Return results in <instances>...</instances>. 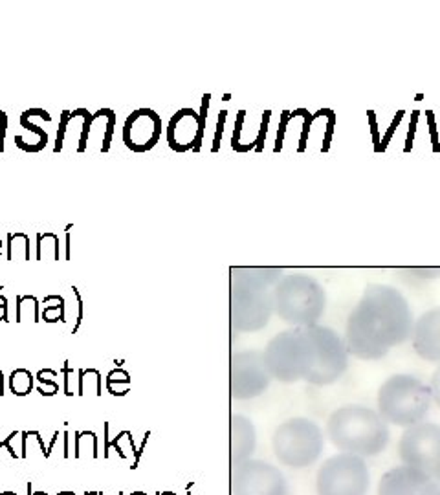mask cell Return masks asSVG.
<instances>
[{
	"label": "cell",
	"mask_w": 440,
	"mask_h": 495,
	"mask_svg": "<svg viewBox=\"0 0 440 495\" xmlns=\"http://www.w3.org/2000/svg\"><path fill=\"white\" fill-rule=\"evenodd\" d=\"M411 304L400 290L389 285H369L349 314L345 347L358 360H382L393 347L411 338Z\"/></svg>",
	"instance_id": "cell-1"
},
{
	"label": "cell",
	"mask_w": 440,
	"mask_h": 495,
	"mask_svg": "<svg viewBox=\"0 0 440 495\" xmlns=\"http://www.w3.org/2000/svg\"><path fill=\"white\" fill-rule=\"evenodd\" d=\"M327 437L341 453L376 457L387 448L389 424L365 405H341L327 418Z\"/></svg>",
	"instance_id": "cell-2"
},
{
	"label": "cell",
	"mask_w": 440,
	"mask_h": 495,
	"mask_svg": "<svg viewBox=\"0 0 440 495\" xmlns=\"http://www.w3.org/2000/svg\"><path fill=\"white\" fill-rule=\"evenodd\" d=\"M282 277L277 268L233 270L232 325L241 333H255L268 325L273 314L271 290Z\"/></svg>",
	"instance_id": "cell-3"
},
{
	"label": "cell",
	"mask_w": 440,
	"mask_h": 495,
	"mask_svg": "<svg viewBox=\"0 0 440 495\" xmlns=\"http://www.w3.org/2000/svg\"><path fill=\"white\" fill-rule=\"evenodd\" d=\"M273 312L297 328L319 325L327 309V293L317 279L306 274L282 276L271 290Z\"/></svg>",
	"instance_id": "cell-4"
},
{
	"label": "cell",
	"mask_w": 440,
	"mask_h": 495,
	"mask_svg": "<svg viewBox=\"0 0 440 495\" xmlns=\"http://www.w3.org/2000/svg\"><path fill=\"white\" fill-rule=\"evenodd\" d=\"M429 385L411 374H395L387 378L378 389V413L387 424L409 428L424 422L431 407Z\"/></svg>",
	"instance_id": "cell-5"
},
{
	"label": "cell",
	"mask_w": 440,
	"mask_h": 495,
	"mask_svg": "<svg viewBox=\"0 0 440 495\" xmlns=\"http://www.w3.org/2000/svg\"><path fill=\"white\" fill-rule=\"evenodd\" d=\"M262 358L271 378L282 383H295L306 380L316 365V345L306 328L292 326L268 341Z\"/></svg>",
	"instance_id": "cell-6"
},
{
	"label": "cell",
	"mask_w": 440,
	"mask_h": 495,
	"mask_svg": "<svg viewBox=\"0 0 440 495\" xmlns=\"http://www.w3.org/2000/svg\"><path fill=\"white\" fill-rule=\"evenodd\" d=\"M277 461L292 470H305L316 464L325 450V435L310 418H290L277 426L271 437Z\"/></svg>",
	"instance_id": "cell-7"
},
{
	"label": "cell",
	"mask_w": 440,
	"mask_h": 495,
	"mask_svg": "<svg viewBox=\"0 0 440 495\" xmlns=\"http://www.w3.org/2000/svg\"><path fill=\"white\" fill-rule=\"evenodd\" d=\"M369 468L363 457L341 453L328 457L316 475L317 495H367Z\"/></svg>",
	"instance_id": "cell-8"
},
{
	"label": "cell",
	"mask_w": 440,
	"mask_h": 495,
	"mask_svg": "<svg viewBox=\"0 0 440 495\" xmlns=\"http://www.w3.org/2000/svg\"><path fill=\"white\" fill-rule=\"evenodd\" d=\"M402 464L440 481V424L418 422L404 429L398 442Z\"/></svg>",
	"instance_id": "cell-9"
},
{
	"label": "cell",
	"mask_w": 440,
	"mask_h": 495,
	"mask_svg": "<svg viewBox=\"0 0 440 495\" xmlns=\"http://www.w3.org/2000/svg\"><path fill=\"white\" fill-rule=\"evenodd\" d=\"M306 333L316 345L317 358L316 365L305 382L317 387L332 385L343 376V372L349 367V352L343 338L330 326L323 325L306 326Z\"/></svg>",
	"instance_id": "cell-10"
},
{
	"label": "cell",
	"mask_w": 440,
	"mask_h": 495,
	"mask_svg": "<svg viewBox=\"0 0 440 495\" xmlns=\"http://www.w3.org/2000/svg\"><path fill=\"white\" fill-rule=\"evenodd\" d=\"M233 495H288L286 477L270 462L248 459L233 466Z\"/></svg>",
	"instance_id": "cell-11"
},
{
	"label": "cell",
	"mask_w": 440,
	"mask_h": 495,
	"mask_svg": "<svg viewBox=\"0 0 440 495\" xmlns=\"http://www.w3.org/2000/svg\"><path fill=\"white\" fill-rule=\"evenodd\" d=\"M271 382L265 358L257 350H244L232 356V396L252 400L265 393Z\"/></svg>",
	"instance_id": "cell-12"
},
{
	"label": "cell",
	"mask_w": 440,
	"mask_h": 495,
	"mask_svg": "<svg viewBox=\"0 0 440 495\" xmlns=\"http://www.w3.org/2000/svg\"><path fill=\"white\" fill-rule=\"evenodd\" d=\"M162 119L151 108H138L123 123V143L132 152L151 151L158 143Z\"/></svg>",
	"instance_id": "cell-13"
},
{
	"label": "cell",
	"mask_w": 440,
	"mask_h": 495,
	"mask_svg": "<svg viewBox=\"0 0 440 495\" xmlns=\"http://www.w3.org/2000/svg\"><path fill=\"white\" fill-rule=\"evenodd\" d=\"M411 339L417 356L429 363H440V306L415 319Z\"/></svg>",
	"instance_id": "cell-14"
},
{
	"label": "cell",
	"mask_w": 440,
	"mask_h": 495,
	"mask_svg": "<svg viewBox=\"0 0 440 495\" xmlns=\"http://www.w3.org/2000/svg\"><path fill=\"white\" fill-rule=\"evenodd\" d=\"M92 112L86 108L75 110H62L57 129L53 152H77L83 154V141H85L86 127L90 121Z\"/></svg>",
	"instance_id": "cell-15"
},
{
	"label": "cell",
	"mask_w": 440,
	"mask_h": 495,
	"mask_svg": "<svg viewBox=\"0 0 440 495\" xmlns=\"http://www.w3.org/2000/svg\"><path fill=\"white\" fill-rule=\"evenodd\" d=\"M424 473L411 466L391 468L389 472H385L378 481L376 495H420L424 486L429 483Z\"/></svg>",
	"instance_id": "cell-16"
},
{
	"label": "cell",
	"mask_w": 440,
	"mask_h": 495,
	"mask_svg": "<svg viewBox=\"0 0 440 495\" xmlns=\"http://www.w3.org/2000/svg\"><path fill=\"white\" fill-rule=\"evenodd\" d=\"M202 118L191 108H182L171 118L167 127V143L173 151H187L200 141Z\"/></svg>",
	"instance_id": "cell-17"
},
{
	"label": "cell",
	"mask_w": 440,
	"mask_h": 495,
	"mask_svg": "<svg viewBox=\"0 0 440 495\" xmlns=\"http://www.w3.org/2000/svg\"><path fill=\"white\" fill-rule=\"evenodd\" d=\"M39 121H46L50 123L51 114L46 112L45 108H28L21 114L19 123L24 129V132L29 136L15 134L13 141L15 145L24 152H40L48 145V132L40 127Z\"/></svg>",
	"instance_id": "cell-18"
},
{
	"label": "cell",
	"mask_w": 440,
	"mask_h": 495,
	"mask_svg": "<svg viewBox=\"0 0 440 495\" xmlns=\"http://www.w3.org/2000/svg\"><path fill=\"white\" fill-rule=\"evenodd\" d=\"M114 129H116V114L112 108H99L90 116L86 127L83 154L85 152H108L112 143Z\"/></svg>",
	"instance_id": "cell-19"
},
{
	"label": "cell",
	"mask_w": 440,
	"mask_h": 495,
	"mask_svg": "<svg viewBox=\"0 0 440 495\" xmlns=\"http://www.w3.org/2000/svg\"><path fill=\"white\" fill-rule=\"evenodd\" d=\"M257 446V431L254 422L243 415L232 417V446H230V461L232 466L252 459Z\"/></svg>",
	"instance_id": "cell-20"
},
{
	"label": "cell",
	"mask_w": 440,
	"mask_h": 495,
	"mask_svg": "<svg viewBox=\"0 0 440 495\" xmlns=\"http://www.w3.org/2000/svg\"><path fill=\"white\" fill-rule=\"evenodd\" d=\"M61 257V241L53 231L37 233L35 239V259L37 261H59Z\"/></svg>",
	"instance_id": "cell-21"
},
{
	"label": "cell",
	"mask_w": 440,
	"mask_h": 495,
	"mask_svg": "<svg viewBox=\"0 0 440 495\" xmlns=\"http://www.w3.org/2000/svg\"><path fill=\"white\" fill-rule=\"evenodd\" d=\"M29 235L24 231L8 233L6 257L8 261H29Z\"/></svg>",
	"instance_id": "cell-22"
},
{
	"label": "cell",
	"mask_w": 440,
	"mask_h": 495,
	"mask_svg": "<svg viewBox=\"0 0 440 495\" xmlns=\"http://www.w3.org/2000/svg\"><path fill=\"white\" fill-rule=\"evenodd\" d=\"M110 451H116L121 459H132L136 455V446L134 439H132V433L130 431H121L114 437L112 440L105 439V453L103 457L108 459L110 457Z\"/></svg>",
	"instance_id": "cell-23"
},
{
	"label": "cell",
	"mask_w": 440,
	"mask_h": 495,
	"mask_svg": "<svg viewBox=\"0 0 440 495\" xmlns=\"http://www.w3.org/2000/svg\"><path fill=\"white\" fill-rule=\"evenodd\" d=\"M17 323L24 321H32V323H39L40 321V303L35 295H19L17 298Z\"/></svg>",
	"instance_id": "cell-24"
},
{
	"label": "cell",
	"mask_w": 440,
	"mask_h": 495,
	"mask_svg": "<svg viewBox=\"0 0 440 495\" xmlns=\"http://www.w3.org/2000/svg\"><path fill=\"white\" fill-rule=\"evenodd\" d=\"M103 378L97 369H80V394L77 396H101Z\"/></svg>",
	"instance_id": "cell-25"
},
{
	"label": "cell",
	"mask_w": 440,
	"mask_h": 495,
	"mask_svg": "<svg viewBox=\"0 0 440 495\" xmlns=\"http://www.w3.org/2000/svg\"><path fill=\"white\" fill-rule=\"evenodd\" d=\"M45 309L40 312V319H45L46 323H59V321H66V310H64V299L61 295H46L45 301Z\"/></svg>",
	"instance_id": "cell-26"
},
{
	"label": "cell",
	"mask_w": 440,
	"mask_h": 495,
	"mask_svg": "<svg viewBox=\"0 0 440 495\" xmlns=\"http://www.w3.org/2000/svg\"><path fill=\"white\" fill-rule=\"evenodd\" d=\"M105 385H107V391L112 394V396H125V394L130 391L132 378H130V374L125 371V369L116 367L114 371H110L107 374Z\"/></svg>",
	"instance_id": "cell-27"
},
{
	"label": "cell",
	"mask_w": 440,
	"mask_h": 495,
	"mask_svg": "<svg viewBox=\"0 0 440 495\" xmlns=\"http://www.w3.org/2000/svg\"><path fill=\"white\" fill-rule=\"evenodd\" d=\"M73 457L75 459H83V457H90L97 459V435L94 431H77L75 433V448H73Z\"/></svg>",
	"instance_id": "cell-28"
},
{
	"label": "cell",
	"mask_w": 440,
	"mask_h": 495,
	"mask_svg": "<svg viewBox=\"0 0 440 495\" xmlns=\"http://www.w3.org/2000/svg\"><path fill=\"white\" fill-rule=\"evenodd\" d=\"M8 380H10V391H12L15 396L23 398V396H28V394L32 393L35 376L28 369H15Z\"/></svg>",
	"instance_id": "cell-29"
},
{
	"label": "cell",
	"mask_w": 440,
	"mask_h": 495,
	"mask_svg": "<svg viewBox=\"0 0 440 495\" xmlns=\"http://www.w3.org/2000/svg\"><path fill=\"white\" fill-rule=\"evenodd\" d=\"M59 376V372L53 371V369H40L37 374H35V380H37V383H39V387H37V391H39L42 396H56L57 393H59V383H57L56 378Z\"/></svg>",
	"instance_id": "cell-30"
},
{
	"label": "cell",
	"mask_w": 440,
	"mask_h": 495,
	"mask_svg": "<svg viewBox=\"0 0 440 495\" xmlns=\"http://www.w3.org/2000/svg\"><path fill=\"white\" fill-rule=\"evenodd\" d=\"M70 361H64V365H62V380H64V383H62V391H64V394L66 396H77L80 394V369H70V365H68Z\"/></svg>",
	"instance_id": "cell-31"
},
{
	"label": "cell",
	"mask_w": 440,
	"mask_h": 495,
	"mask_svg": "<svg viewBox=\"0 0 440 495\" xmlns=\"http://www.w3.org/2000/svg\"><path fill=\"white\" fill-rule=\"evenodd\" d=\"M73 298L77 299V317H75V325L72 328V334H77V330L83 325V315H85V303H83V298H81V292L75 287H72Z\"/></svg>",
	"instance_id": "cell-32"
},
{
	"label": "cell",
	"mask_w": 440,
	"mask_h": 495,
	"mask_svg": "<svg viewBox=\"0 0 440 495\" xmlns=\"http://www.w3.org/2000/svg\"><path fill=\"white\" fill-rule=\"evenodd\" d=\"M429 393H431V400L440 407V365L435 369L429 380Z\"/></svg>",
	"instance_id": "cell-33"
},
{
	"label": "cell",
	"mask_w": 440,
	"mask_h": 495,
	"mask_svg": "<svg viewBox=\"0 0 440 495\" xmlns=\"http://www.w3.org/2000/svg\"><path fill=\"white\" fill-rule=\"evenodd\" d=\"M420 495H440V481H429L420 492Z\"/></svg>",
	"instance_id": "cell-34"
},
{
	"label": "cell",
	"mask_w": 440,
	"mask_h": 495,
	"mask_svg": "<svg viewBox=\"0 0 440 495\" xmlns=\"http://www.w3.org/2000/svg\"><path fill=\"white\" fill-rule=\"evenodd\" d=\"M73 228V224H68L66 226V237H64V250H66V254H64V259L70 261V257H72V254H70V250H72V239H70V230Z\"/></svg>",
	"instance_id": "cell-35"
},
{
	"label": "cell",
	"mask_w": 440,
	"mask_h": 495,
	"mask_svg": "<svg viewBox=\"0 0 440 495\" xmlns=\"http://www.w3.org/2000/svg\"><path fill=\"white\" fill-rule=\"evenodd\" d=\"M0 321L8 323V299L4 295H0Z\"/></svg>",
	"instance_id": "cell-36"
},
{
	"label": "cell",
	"mask_w": 440,
	"mask_h": 495,
	"mask_svg": "<svg viewBox=\"0 0 440 495\" xmlns=\"http://www.w3.org/2000/svg\"><path fill=\"white\" fill-rule=\"evenodd\" d=\"M68 439H70V437H68V433L64 431V433H62V457H64V459L70 457V453H68Z\"/></svg>",
	"instance_id": "cell-37"
},
{
	"label": "cell",
	"mask_w": 440,
	"mask_h": 495,
	"mask_svg": "<svg viewBox=\"0 0 440 495\" xmlns=\"http://www.w3.org/2000/svg\"><path fill=\"white\" fill-rule=\"evenodd\" d=\"M4 138H6V129L0 127V152L4 151Z\"/></svg>",
	"instance_id": "cell-38"
},
{
	"label": "cell",
	"mask_w": 440,
	"mask_h": 495,
	"mask_svg": "<svg viewBox=\"0 0 440 495\" xmlns=\"http://www.w3.org/2000/svg\"><path fill=\"white\" fill-rule=\"evenodd\" d=\"M0 127H4V129H8V116L4 110H0Z\"/></svg>",
	"instance_id": "cell-39"
},
{
	"label": "cell",
	"mask_w": 440,
	"mask_h": 495,
	"mask_svg": "<svg viewBox=\"0 0 440 495\" xmlns=\"http://www.w3.org/2000/svg\"><path fill=\"white\" fill-rule=\"evenodd\" d=\"M4 396V372L0 371V398Z\"/></svg>",
	"instance_id": "cell-40"
},
{
	"label": "cell",
	"mask_w": 440,
	"mask_h": 495,
	"mask_svg": "<svg viewBox=\"0 0 440 495\" xmlns=\"http://www.w3.org/2000/svg\"><path fill=\"white\" fill-rule=\"evenodd\" d=\"M28 495H48L46 492H32V483L28 484Z\"/></svg>",
	"instance_id": "cell-41"
},
{
	"label": "cell",
	"mask_w": 440,
	"mask_h": 495,
	"mask_svg": "<svg viewBox=\"0 0 440 495\" xmlns=\"http://www.w3.org/2000/svg\"><path fill=\"white\" fill-rule=\"evenodd\" d=\"M4 242H2V239H0V255H2V252H4Z\"/></svg>",
	"instance_id": "cell-42"
},
{
	"label": "cell",
	"mask_w": 440,
	"mask_h": 495,
	"mask_svg": "<svg viewBox=\"0 0 440 495\" xmlns=\"http://www.w3.org/2000/svg\"><path fill=\"white\" fill-rule=\"evenodd\" d=\"M57 495H75V494H73V492H59Z\"/></svg>",
	"instance_id": "cell-43"
},
{
	"label": "cell",
	"mask_w": 440,
	"mask_h": 495,
	"mask_svg": "<svg viewBox=\"0 0 440 495\" xmlns=\"http://www.w3.org/2000/svg\"><path fill=\"white\" fill-rule=\"evenodd\" d=\"M0 495H17V494H15V492H2Z\"/></svg>",
	"instance_id": "cell-44"
},
{
	"label": "cell",
	"mask_w": 440,
	"mask_h": 495,
	"mask_svg": "<svg viewBox=\"0 0 440 495\" xmlns=\"http://www.w3.org/2000/svg\"><path fill=\"white\" fill-rule=\"evenodd\" d=\"M130 495H147V494H143V492H132Z\"/></svg>",
	"instance_id": "cell-45"
},
{
	"label": "cell",
	"mask_w": 440,
	"mask_h": 495,
	"mask_svg": "<svg viewBox=\"0 0 440 495\" xmlns=\"http://www.w3.org/2000/svg\"><path fill=\"white\" fill-rule=\"evenodd\" d=\"M158 495H171V494H158Z\"/></svg>",
	"instance_id": "cell-46"
},
{
	"label": "cell",
	"mask_w": 440,
	"mask_h": 495,
	"mask_svg": "<svg viewBox=\"0 0 440 495\" xmlns=\"http://www.w3.org/2000/svg\"><path fill=\"white\" fill-rule=\"evenodd\" d=\"M0 429H2V428H0ZM0 444H2V440H0Z\"/></svg>",
	"instance_id": "cell-47"
}]
</instances>
